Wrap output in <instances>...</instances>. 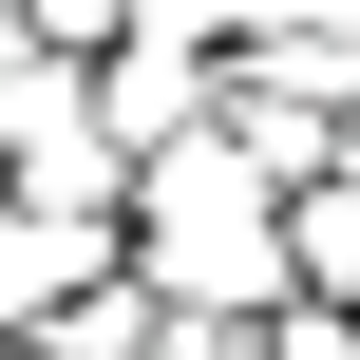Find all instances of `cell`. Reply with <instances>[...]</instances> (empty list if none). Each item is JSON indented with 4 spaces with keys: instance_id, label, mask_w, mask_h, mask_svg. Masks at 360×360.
<instances>
[{
    "instance_id": "1",
    "label": "cell",
    "mask_w": 360,
    "mask_h": 360,
    "mask_svg": "<svg viewBox=\"0 0 360 360\" xmlns=\"http://www.w3.org/2000/svg\"><path fill=\"white\" fill-rule=\"evenodd\" d=\"M133 285L152 304H285V171L190 114L171 152H133Z\"/></svg>"
},
{
    "instance_id": "2",
    "label": "cell",
    "mask_w": 360,
    "mask_h": 360,
    "mask_svg": "<svg viewBox=\"0 0 360 360\" xmlns=\"http://www.w3.org/2000/svg\"><path fill=\"white\" fill-rule=\"evenodd\" d=\"M95 266H133V228H114V209H57V190H19V171H0V342H19V323H57Z\"/></svg>"
},
{
    "instance_id": "3",
    "label": "cell",
    "mask_w": 360,
    "mask_h": 360,
    "mask_svg": "<svg viewBox=\"0 0 360 360\" xmlns=\"http://www.w3.org/2000/svg\"><path fill=\"white\" fill-rule=\"evenodd\" d=\"M209 95H228V57H209V38H152V19H114V38H95V114H114V152H171Z\"/></svg>"
},
{
    "instance_id": "4",
    "label": "cell",
    "mask_w": 360,
    "mask_h": 360,
    "mask_svg": "<svg viewBox=\"0 0 360 360\" xmlns=\"http://www.w3.org/2000/svg\"><path fill=\"white\" fill-rule=\"evenodd\" d=\"M209 114H228V133H247V152L285 171V190H304V171L342 152V95H304V76H285V57H247V38H228V95H209Z\"/></svg>"
},
{
    "instance_id": "5",
    "label": "cell",
    "mask_w": 360,
    "mask_h": 360,
    "mask_svg": "<svg viewBox=\"0 0 360 360\" xmlns=\"http://www.w3.org/2000/svg\"><path fill=\"white\" fill-rule=\"evenodd\" d=\"M247 57H285L304 95H360V0H247Z\"/></svg>"
},
{
    "instance_id": "6",
    "label": "cell",
    "mask_w": 360,
    "mask_h": 360,
    "mask_svg": "<svg viewBox=\"0 0 360 360\" xmlns=\"http://www.w3.org/2000/svg\"><path fill=\"white\" fill-rule=\"evenodd\" d=\"M285 285H342L360 304V171H304L285 190Z\"/></svg>"
},
{
    "instance_id": "7",
    "label": "cell",
    "mask_w": 360,
    "mask_h": 360,
    "mask_svg": "<svg viewBox=\"0 0 360 360\" xmlns=\"http://www.w3.org/2000/svg\"><path fill=\"white\" fill-rule=\"evenodd\" d=\"M19 19H38V38H76V57H95V38H114V19H133V0H19Z\"/></svg>"
},
{
    "instance_id": "8",
    "label": "cell",
    "mask_w": 360,
    "mask_h": 360,
    "mask_svg": "<svg viewBox=\"0 0 360 360\" xmlns=\"http://www.w3.org/2000/svg\"><path fill=\"white\" fill-rule=\"evenodd\" d=\"M19 38H38V19H19V0H0V57H19Z\"/></svg>"
}]
</instances>
